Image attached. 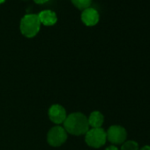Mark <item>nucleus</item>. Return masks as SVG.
I'll return each instance as SVG.
<instances>
[{
	"mask_svg": "<svg viewBox=\"0 0 150 150\" xmlns=\"http://www.w3.org/2000/svg\"><path fill=\"white\" fill-rule=\"evenodd\" d=\"M100 19L99 13L93 7H88L81 13V20L87 26H95Z\"/></svg>",
	"mask_w": 150,
	"mask_h": 150,
	"instance_id": "7",
	"label": "nucleus"
},
{
	"mask_svg": "<svg viewBox=\"0 0 150 150\" xmlns=\"http://www.w3.org/2000/svg\"><path fill=\"white\" fill-rule=\"evenodd\" d=\"M49 117L50 121H52L54 124L60 125L64 122L67 115L65 109L60 105V104H53L50 106L48 111Z\"/></svg>",
	"mask_w": 150,
	"mask_h": 150,
	"instance_id": "6",
	"label": "nucleus"
},
{
	"mask_svg": "<svg viewBox=\"0 0 150 150\" xmlns=\"http://www.w3.org/2000/svg\"><path fill=\"white\" fill-rule=\"evenodd\" d=\"M6 1V0H0V4H2V3H4Z\"/></svg>",
	"mask_w": 150,
	"mask_h": 150,
	"instance_id": "15",
	"label": "nucleus"
},
{
	"mask_svg": "<svg viewBox=\"0 0 150 150\" xmlns=\"http://www.w3.org/2000/svg\"><path fill=\"white\" fill-rule=\"evenodd\" d=\"M67 139V132L59 125L52 127L47 134V141L52 146H60Z\"/></svg>",
	"mask_w": 150,
	"mask_h": 150,
	"instance_id": "5",
	"label": "nucleus"
},
{
	"mask_svg": "<svg viewBox=\"0 0 150 150\" xmlns=\"http://www.w3.org/2000/svg\"><path fill=\"white\" fill-rule=\"evenodd\" d=\"M64 128L66 132L75 136L86 134L89 130L88 117L81 112H74L66 117L64 122Z\"/></svg>",
	"mask_w": 150,
	"mask_h": 150,
	"instance_id": "1",
	"label": "nucleus"
},
{
	"mask_svg": "<svg viewBox=\"0 0 150 150\" xmlns=\"http://www.w3.org/2000/svg\"><path fill=\"white\" fill-rule=\"evenodd\" d=\"M71 2L76 7L84 10L88 7H90L92 0H71Z\"/></svg>",
	"mask_w": 150,
	"mask_h": 150,
	"instance_id": "11",
	"label": "nucleus"
},
{
	"mask_svg": "<svg viewBox=\"0 0 150 150\" xmlns=\"http://www.w3.org/2000/svg\"><path fill=\"white\" fill-rule=\"evenodd\" d=\"M105 150H118V148L115 145H111V146H108Z\"/></svg>",
	"mask_w": 150,
	"mask_h": 150,
	"instance_id": "12",
	"label": "nucleus"
},
{
	"mask_svg": "<svg viewBox=\"0 0 150 150\" xmlns=\"http://www.w3.org/2000/svg\"><path fill=\"white\" fill-rule=\"evenodd\" d=\"M107 140L106 132L103 128H92L89 129L85 135V141L88 146L99 148L105 145Z\"/></svg>",
	"mask_w": 150,
	"mask_h": 150,
	"instance_id": "3",
	"label": "nucleus"
},
{
	"mask_svg": "<svg viewBox=\"0 0 150 150\" xmlns=\"http://www.w3.org/2000/svg\"><path fill=\"white\" fill-rule=\"evenodd\" d=\"M139 150H150V146L146 145V146H144L143 147H141Z\"/></svg>",
	"mask_w": 150,
	"mask_h": 150,
	"instance_id": "14",
	"label": "nucleus"
},
{
	"mask_svg": "<svg viewBox=\"0 0 150 150\" xmlns=\"http://www.w3.org/2000/svg\"><path fill=\"white\" fill-rule=\"evenodd\" d=\"M38 17L40 19L41 23H42L45 26H52L57 21V14L51 10H43V11H42L38 14Z\"/></svg>",
	"mask_w": 150,
	"mask_h": 150,
	"instance_id": "8",
	"label": "nucleus"
},
{
	"mask_svg": "<svg viewBox=\"0 0 150 150\" xmlns=\"http://www.w3.org/2000/svg\"><path fill=\"white\" fill-rule=\"evenodd\" d=\"M88 120L89 126H91L92 128H102V125L104 122V117L100 111L95 110L90 113Z\"/></svg>",
	"mask_w": 150,
	"mask_h": 150,
	"instance_id": "9",
	"label": "nucleus"
},
{
	"mask_svg": "<svg viewBox=\"0 0 150 150\" xmlns=\"http://www.w3.org/2000/svg\"><path fill=\"white\" fill-rule=\"evenodd\" d=\"M139 144L135 140H125L121 146V150H139Z\"/></svg>",
	"mask_w": 150,
	"mask_h": 150,
	"instance_id": "10",
	"label": "nucleus"
},
{
	"mask_svg": "<svg viewBox=\"0 0 150 150\" xmlns=\"http://www.w3.org/2000/svg\"><path fill=\"white\" fill-rule=\"evenodd\" d=\"M107 139L113 145H122L127 138V132L125 127L114 125L109 127L106 132Z\"/></svg>",
	"mask_w": 150,
	"mask_h": 150,
	"instance_id": "4",
	"label": "nucleus"
},
{
	"mask_svg": "<svg viewBox=\"0 0 150 150\" xmlns=\"http://www.w3.org/2000/svg\"><path fill=\"white\" fill-rule=\"evenodd\" d=\"M20 28L22 35H24L26 37L35 36L41 28V21L38 14L28 13L24 15L21 20Z\"/></svg>",
	"mask_w": 150,
	"mask_h": 150,
	"instance_id": "2",
	"label": "nucleus"
},
{
	"mask_svg": "<svg viewBox=\"0 0 150 150\" xmlns=\"http://www.w3.org/2000/svg\"><path fill=\"white\" fill-rule=\"evenodd\" d=\"M47 1H48V0H35V2H36L38 4H43V3H45Z\"/></svg>",
	"mask_w": 150,
	"mask_h": 150,
	"instance_id": "13",
	"label": "nucleus"
}]
</instances>
